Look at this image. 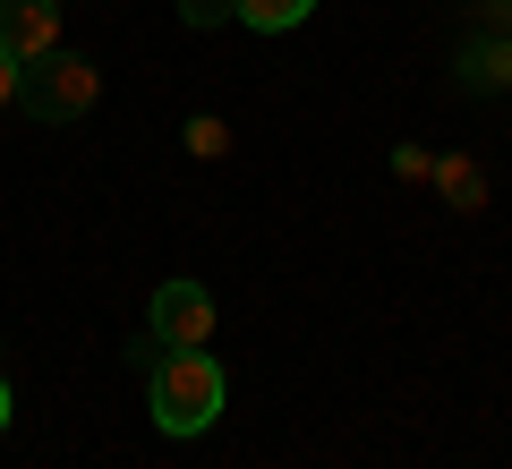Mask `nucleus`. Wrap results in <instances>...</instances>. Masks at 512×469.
Here are the masks:
<instances>
[{
  "mask_svg": "<svg viewBox=\"0 0 512 469\" xmlns=\"http://www.w3.org/2000/svg\"><path fill=\"white\" fill-rule=\"evenodd\" d=\"M0 435H9V376H0Z\"/></svg>",
  "mask_w": 512,
  "mask_h": 469,
  "instance_id": "6",
  "label": "nucleus"
},
{
  "mask_svg": "<svg viewBox=\"0 0 512 469\" xmlns=\"http://www.w3.org/2000/svg\"><path fill=\"white\" fill-rule=\"evenodd\" d=\"M0 52L9 60H52L60 52V0H0Z\"/></svg>",
  "mask_w": 512,
  "mask_h": 469,
  "instance_id": "3",
  "label": "nucleus"
},
{
  "mask_svg": "<svg viewBox=\"0 0 512 469\" xmlns=\"http://www.w3.org/2000/svg\"><path fill=\"white\" fill-rule=\"evenodd\" d=\"M154 342L205 350V342H214V290H205V282H163V290H154Z\"/></svg>",
  "mask_w": 512,
  "mask_h": 469,
  "instance_id": "2",
  "label": "nucleus"
},
{
  "mask_svg": "<svg viewBox=\"0 0 512 469\" xmlns=\"http://www.w3.org/2000/svg\"><path fill=\"white\" fill-rule=\"evenodd\" d=\"M9 94H18V60L0 52V103H9Z\"/></svg>",
  "mask_w": 512,
  "mask_h": 469,
  "instance_id": "5",
  "label": "nucleus"
},
{
  "mask_svg": "<svg viewBox=\"0 0 512 469\" xmlns=\"http://www.w3.org/2000/svg\"><path fill=\"white\" fill-rule=\"evenodd\" d=\"M222 418V367L205 350H171L154 367V427L163 435H205Z\"/></svg>",
  "mask_w": 512,
  "mask_h": 469,
  "instance_id": "1",
  "label": "nucleus"
},
{
  "mask_svg": "<svg viewBox=\"0 0 512 469\" xmlns=\"http://www.w3.org/2000/svg\"><path fill=\"white\" fill-rule=\"evenodd\" d=\"M308 9H316V0H231V18H239V26H256V35H291Z\"/></svg>",
  "mask_w": 512,
  "mask_h": 469,
  "instance_id": "4",
  "label": "nucleus"
}]
</instances>
